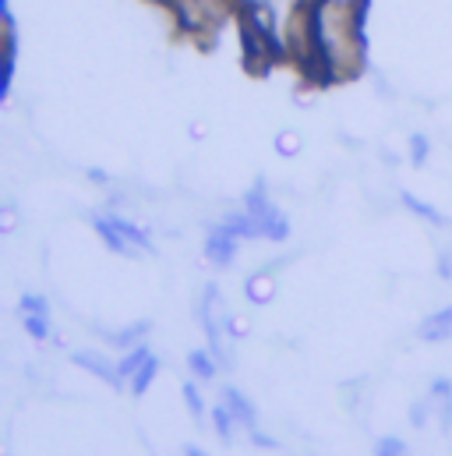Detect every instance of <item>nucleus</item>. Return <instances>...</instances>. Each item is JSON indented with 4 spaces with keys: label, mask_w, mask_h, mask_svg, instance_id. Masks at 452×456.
Instances as JSON below:
<instances>
[{
    "label": "nucleus",
    "mask_w": 452,
    "mask_h": 456,
    "mask_svg": "<svg viewBox=\"0 0 452 456\" xmlns=\"http://www.w3.org/2000/svg\"><path fill=\"white\" fill-rule=\"evenodd\" d=\"M14 71H18V36H14V21H7V50H4V78H0V100L11 96L14 86Z\"/></svg>",
    "instance_id": "12"
},
{
    "label": "nucleus",
    "mask_w": 452,
    "mask_h": 456,
    "mask_svg": "<svg viewBox=\"0 0 452 456\" xmlns=\"http://www.w3.org/2000/svg\"><path fill=\"white\" fill-rule=\"evenodd\" d=\"M107 213H110L113 227L120 230V237L134 248V255H138V251H145V255H152V251H156V244H152V230L141 227V224H134V220H127V216H124V213H117L113 206L107 209Z\"/></svg>",
    "instance_id": "6"
},
{
    "label": "nucleus",
    "mask_w": 452,
    "mask_h": 456,
    "mask_svg": "<svg viewBox=\"0 0 452 456\" xmlns=\"http://www.w3.org/2000/svg\"><path fill=\"white\" fill-rule=\"evenodd\" d=\"M220 224H223L237 240H262V237H258V224H254V216H251L244 206H240V209H233V213H226Z\"/></svg>",
    "instance_id": "13"
},
{
    "label": "nucleus",
    "mask_w": 452,
    "mask_h": 456,
    "mask_svg": "<svg viewBox=\"0 0 452 456\" xmlns=\"http://www.w3.org/2000/svg\"><path fill=\"white\" fill-rule=\"evenodd\" d=\"M244 297H247L251 305H269V301L276 297V280H272L269 273L247 276V280H244Z\"/></svg>",
    "instance_id": "14"
},
{
    "label": "nucleus",
    "mask_w": 452,
    "mask_h": 456,
    "mask_svg": "<svg viewBox=\"0 0 452 456\" xmlns=\"http://www.w3.org/2000/svg\"><path fill=\"white\" fill-rule=\"evenodd\" d=\"M407 156H410V163L414 167H424L428 163V156H432V138L428 134H410V142H407Z\"/></svg>",
    "instance_id": "22"
},
{
    "label": "nucleus",
    "mask_w": 452,
    "mask_h": 456,
    "mask_svg": "<svg viewBox=\"0 0 452 456\" xmlns=\"http://www.w3.org/2000/svg\"><path fill=\"white\" fill-rule=\"evenodd\" d=\"M149 330H152V322H149V319H141V322H131L127 330H117V333H110V343H113V346H120V350H131V346L145 343Z\"/></svg>",
    "instance_id": "18"
},
{
    "label": "nucleus",
    "mask_w": 452,
    "mask_h": 456,
    "mask_svg": "<svg viewBox=\"0 0 452 456\" xmlns=\"http://www.w3.org/2000/svg\"><path fill=\"white\" fill-rule=\"evenodd\" d=\"M237 251H240V240L223 224H213L206 230V262L213 269H230L237 262Z\"/></svg>",
    "instance_id": "3"
},
{
    "label": "nucleus",
    "mask_w": 452,
    "mask_h": 456,
    "mask_svg": "<svg viewBox=\"0 0 452 456\" xmlns=\"http://www.w3.org/2000/svg\"><path fill=\"white\" fill-rule=\"evenodd\" d=\"M247 436H251V443H254V446H262V450H276V446H279L272 436H265V432H258V428H254V432H247Z\"/></svg>",
    "instance_id": "27"
},
{
    "label": "nucleus",
    "mask_w": 452,
    "mask_h": 456,
    "mask_svg": "<svg viewBox=\"0 0 452 456\" xmlns=\"http://www.w3.org/2000/svg\"><path fill=\"white\" fill-rule=\"evenodd\" d=\"M71 364L85 368L89 375H96L100 382L113 386L120 393V375H117V361H110L107 354H96V350H71Z\"/></svg>",
    "instance_id": "4"
},
{
    "label": "nucleus",
    "mask_w": 452,
    "mask_h": 456,
    "mask_svg": "<svg viewBox=\"0 0 452 456\" xmlns=\"http://www.w3.org/2000/svg\"><path fill=\"white\" fill-rule=\"evenodd\" d=\"M89 177H93V181H96V184H107V181H110V177H107V174H103V170H89Z\"/></svg>",
    "instance_id": "29"
},
{
    "label": "nucleus",
    "mask_w": 452,
    "mask_h": 456,
    "mask_svg": "<svg viewBox=\"0 0 452 456\" xmlns=\"http://www.w3.org/2000/svg\"><path fill=\"white\" fill-rule=\"evenodd\" d=\"M432 421H435V396L424 393V396H417V400L410 403V425H414V428H424V425H432Z\"/></svg>",
    "instance_id": "20"
},
{
    "label": "nucleus",
    "mask_w": 452,
    "mask_h": 456,
    "mask_svg": "<svg viewBox=\"0 0 452 456\" xmlns=\"http://www.w3.org/2000/svg\"><path fill=\"white\" fill-rule=\"evenodd\" d=\"M400 202H403V209H407L410 216H417V220H424V224H432V227H446V216H442L432 202H421V199L410 195V191H400Z\"/></svg>",
    "instance_id": "15"
},
{
    "label": "nucleus",
    "mask_w": 452,
    "mask_h": 456,
    "mask_svg": "<svg viewBox=\"0 0 452 456\" xmlns=\"http://www.w3.org/2000/svg\"><path fill=\"white\" fill-rule=\"evenodd\" d=\"M18 315H46V319H50V301H46L43 294H21Z\"/></svg>",
    "instance_id": "23"
},
{
    "label": "nucleus",
    "mask_w": 452,
    "mask_h": 456,
    "mask_svg": "<svg viewBox=\"0 0 452 456\" xmlns=\"http://www.w3.org/2000/svg\"><path fill=\"white\" fill-rule=\"evenodd\" d=\"M152 357V350H149V343H138V346H131V350H124L120 354V361H117V375H120V393H127V382L134 379V371L145 364Z\"/></svg>",
    "instance_id": "11"
},
{
    "label": "nucleus",
    "mask_w": 452,
    "mask_h": 456,
    "mask_svg": "<svg viewBox=\"0 0 452 456\" xmlns=\"http://www.w3.org/2000/svg\"><path fill=\"white\" fill-rule=\"evenodd\" d=\"M247 319L244 315H237V312H230V319H226V333H230V340H244L247 337Z\"/></svg>",
    "instance_id": "26"
},
{
    "label": "nucleus",
    "mask_w": 452,
    "mask_h": 456,
    "mask_svg": "<svg viewBox=\"0 0 452 456\" xmlns=\"http://www.w3.org/2000/svg\"><path fill=\"white\" fill-rule=\"evenodd\" d=\"M375 453H382V456H400V453H407V443H403L400 436H382V439L375 443Z\"/></svg>",
    "instance_id": "25"
},
{
    "label": "nucleus",
    "mask_w": 452,
    "mask_h": 456,
    "mask_svg": "<svg viewBox=\"0 0 452 456\" xmlns=\"http://www.w3.org/2000/svg\"><path fill=\"white\" fill-rule=\"evenodd\" d=\"M417 337L424 343H446L452 340V305L449 308H439V312H432L421 326H417Z\"/></svg>",
    "instance_id": "8"
},
{
    "label": "nucleus",
    "mask_w": 452,
    "mask_h": 456,
    "mask_svg": "<svg viewBox=\"0 0 452 456\" xmlns=\"http://www.w3.org/2000/svg\"><path fill=\"white\" fill-rule=\"evenodd\" d=\"M181 393H184V407H188L191 418H206V414H209V403H206V396H202V382H198V379H188Z\"/></svg>",
    "instance_id": "19"
},
{
    "label": "nucleus",
    "mask_w": 452,
    "mask_h": 456,
    "mask_svg": "<svg viewBox=\"0 0 452 456\" xmlns=\"http://www.w3.org/2000/svg\"><path fill=\"white\" fill-rule=\"evenodd\" d=\"M93 230H96V237L107 244V251H113V255H124V258H138L134 255V248L120 237V230L113 227L110 213H93Z\"/></svg>",
    "instance_id": "7"
},
{
    "label": "nucleus",
    "mask_w": 452,
    "mask_h": 456,
    "mask_svg": "<svg viewBox=\"0 0 452 456\" xmlns=\"http://www.w3.org/2000/svg\"><path fill=\"white\" fill-rule=\"evenodd\" d=\"M184 364H188V375L198 379V382H213V379L220 375V368H223L220 357H216L209 346H206V350H191V354L184 357Z\"/></svg>",
    "instance_id": "9"
},
{
    "label": "nucleus",
    "mask_w": 452,
    "mask_h": 456,
    "mask_svg": "<svg viewBox=\"0 0 452 456\" xmlns=\"http://www.w3.org/2000/svg\"><path fill=\"white\" fill-rule=\"evenodd\" d=\"M276 152L279 156H297L301 152V134L297 131H279L276 134Z\"/></svg>",
    "instance_id": "24"
},
{
    "label": "nucleus",
    "mask_w": 452,
    "mask_h": 456,
    "mask_svg": "<svg viewBox=\"0 0 452 456\" xmlns=\"http://www.w3.org/2000/svg\"><path fill=\"white\" fill-rule=\"evenodd\" d=\"M174 7V18L181 21V28L188 32H202L209 28V21L223 11V0H166Z\"/></svg>",
    "instance_id": "2"
},
{
    "label": "nucleus",
    "mask_w": 452,
    "mask_h": 456,
    "mask_svg": "<svg viewBox=\"0 0 452 456\" xmlns=\"http://www.w3.org/2000/svg\"><path fill=\"white\" fill-rule=\"evenodd\" d=\"M439 276H442V280H452V251H442V255H439Z\"/></svg>",
    "instance_id": "28"
},
{
    "label": "nucleus",
    "mask_w": 452,
    "mask_h": 456,
    "mask_svg": "<svg viewBox=\"0 0 452 456\" xmlns=\"http://www.w3.org/2000/svg\"><path fill=\"white\" fill-rule=\"evenodd\" d=\"M428 393L435 396V421H439L442 436H449L452 432V382L449 379H435Z\"/></svg>",
    "instance_id": "10"
},
{
    "label": "nucleus",
    "mask_w": 452,
    "mask_h": 456,
    "mask_svg": "<svg viewBox=\"0 0 452 456\" xmlns=\"http://www.w3.org/2000/svg\"><path fill=\"white\" fill-rule=\"evenodd\" d=\"M156 375H159V357L152 354V357H149V361H145V364H141V368L134 371V379L127 382V393H131V396H145V393L152 389Z\"/></svg>",
    "instance_id": "17"
},
{
    "label": "nucleus",
    "mask_w": 452,
    "mask_h": 456,
    "mask_svg": "<svg viewBox=\"0 0 452 456\" xmlns=\"http://www.w3.org/2000/svg\"><path fill=\"white\" fill-rule=\"evenodd\" d=\"M21 326H25L28 340H36V343H46L50 333H53V322H50L46 315H21Z\"/></svg>",
    "instance_id": "21"
},
{
    "label": "nucleus",
    "mask_w": 452,
    "mask_h": 456,
    "mask_svg": "<svg viewBox=\"0 0 452 456\" xmlns=\"http://www.w3.org/2000/svg\"><path fill=\"white\" fill-rule=\"evenodd\" d=\"M244 209L254 216L258 237H262V240H269V244H283V240L290 237V220H287V213L276 206V199L265 191V181H258V184L244 195Z\"/></svg>",
    "instance_id": "1"
},
{
    "label": "nucleus",
    "mask_w": 452,
    "mask_h": 456,
    "mask_svg": "<svg viewBox=\"0 0 452 456\" xmlns=\"http://www.w3.org/2000/svg\"><path fill=\"white\" fill-rule=\"evenodd\" d=\"M220 400L230 407V414L237 418V425H240L244 432H254V428H258V407H254V400H247L237 386H223Z\"/></svg>",
    "instance_id": "5"
},
{
    "label": "nucleus",
    "mask_w": 452,
    "mask_h": 456,
    "mask_svg": "<svg viewBox=\"0 0 452 456\" xmlns=\"http://www.w3.org/2000/svg\"><path fill=\"white\" fill-rule=\"evenodd\" d=\"M209 421H213V432H216V439L230 446V443H233V436H237V418L230 414V407H226L223 400H220V403L209 411Z\"/></svg>",
    "instance_id": "16"
}]
</instances>
